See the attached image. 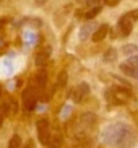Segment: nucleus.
<instances>
[{
	"mask_svg": "<svg viewBox=\"0 0 138 148\" xmlns=\"http://www.w3.org/2000/svg\"><path fill=\"white\" fill-rule=\"evenodd\" d=\"M122 52H124V56L133 57L138 54V46L137 44H125V46L122 47Z\"/></svg>",
	"mask_w": 138,
	"mask_h": 148,
	"instance_id": "13",
	"label": "nucleus"
},
{
	"mask_svg": "<svg viewBox=\"0 0 138 148\" xmlns=\"http://www.w3.org/2000/svg\"><path fill=\"white\" fill-rule=\"evenodd\" d=\"M51 54H52V49L49 47V46H44V47H41L36 52V56H34V62H36V65H44L46 62H47V59L51 57Z\"/></svg>",
	"mask_w": 138,
	"mask_h": 148,
	"instance_id": "8",
	"label": "nucleus"
},
{
	"mask_svg": "<svg viewBox=\"0 0 138 148\" xmlns=\"http://www.w3.org/2000/svg\"><path fill=\"white\" fill-rule=\"evenodd\" d=\"M88 95H89V85L86 82H81L70 91V99H72V103H77L78 104V103H83V99Z\"/></svg>",
	"mask_w": 138,
	"mask_h": 148,
	"instance_id": "4",
	"label": "nucleus"
},
{
	"mask_svg": "<svg viewBox=\"0 0 138 148\" xmlns=\"http://www.w3.org/2000/svg\"><path fill=\"white\" fill-rule=\"evenodd\" d=\"M0 2H3V0H0Z\"/></svg>",
	"mask_w": 138,
	"mask_h": 148,
	"instance_id": "25",
	"label": "nucleus"
},
{
	"mask_svg": "<svg viewBox=\"0 0 138 148\" xmlns=\"http://www.w3.org/2000/svg\"><path fill=\"white\" fill-rule=\"evenodd\" d=\"M119 3H120V0H104V5H107V7H115Z\"/></svg>",
	"mask_w": 138,
	"mask_h": 148,
	"instance_id": "20",
	"label": "nucleus"
},
{
	"mask_svg": "<svg viewBox=\"0 0 138 148\" xmlns=\"http://www.w3.org/2000/svg\"><path fill=\"white\" fill-rule=\"evenodd\" d=\"M109 31H111L109 25H107V23H102V25H99V28L94 31V34L91 36V38H93V41H94V42H101V41H104L106 38H107Z\"/></svg>",
	"mask_w": 138,
	"mask_h": 148,
	"instance_id": "9",
	"label": "nucleus"
},
{
	"mask_svg": "<svg viewBox=\"0 0 138 148\" xmlns=\"http://www.w3.org/2000/svg\"><path fill=\"white\" fill-rule=\"evenodd\" d=\"M62 142H64V137H62L60 132H55L54 135H51V147L52 148H60L62 147Z\"/></svg>",
	"mask_w": 138,
	"mask_h": 148,
	"instance_id": "14",
	"label": "nucleus"
},
{
	"mask_svg": "<svg viewBox=\"0 0 138 148\" xmlns=\"http://www.w3.org/2000/svg\"><path fill=\"white\" fill-rule=\"evenodd\" d=\"M133 23L135 20L130 16V13H125L119 18V23H117V28L120 31L122 36H130V33L133 31Z\"/></svg>",
	"mask_w": 138,
	"mask_h": 148,
	"instance_id": "6",
	"label": "nucleus"
},
{
	"mask_svg": "<svg viewBox=\"0 0 138 148\" xmlns=\"http://www.w3.org/2000/svg\"><path fill=\"white\" fill-rule=\"evenodd\" d=\"M3 119H5V114H3V111H2V106H0V127L3 124Z\"/></svg>",
	"mask_w": 138,
	"mask_h": 148,
	"instance_id": "23",
	"label": "nucleus"
},
{
	"mask_svg": "<svg viewBox=\"0 0 138 148\" xmlns=\"http://www.w3.org/2000/svg\"><path fill=\"white\" fill-rule=\"evenodd\" d=\"M99 28V25L94 21H88L85 23L81 28H80V33H78V36H80V39L81 41H86L88 38H91V36L94 34V31Z\"/></svg>",
	"mask_w": 138,
	"mask_h": 148,
	"instance_id": "7",
	"label": "nucleus"
},
{
	"mask_svg": "<svg viewBox=\"0 0 138 148\" xmlns=\"http://www.w3.org/2000/svg\"><path fill=\"white\" fill-rule=\"evenodd\" d=\"M120 72L125 77H130V78H135V80H138V67H132V65H128V64H120Z\"/></svg>",
	"mask_w": 138,
	"mask_h": 148,
	"instance_id": "10",
	"label": "nucleus"
},
{
	"mask_svg": "<svg viewBox=\"0 0 138 148\" xmlns=\"http://www.w3.org/2000/svg\"><path fill=\"white\" fill-rule=\"evenodd\" d=\"M67 80H68V75H67V72H65V70H62L60 73L57 75V86L64 88L65 85H67Z\"/></svg>",
	"mask_w": 138,
	"mask_h": 148,
	"instance_id": "15",
	"label": "nucleus"
},
{
	"mask_svg": "<svg viewBox=\"0 0 138 148\" xmlns=\"http://www.w3.org/2000/svg\"><path fill=\"white\" fill-rule=\"evenodd\" d=\"M0 96H2V85H0Z\"/></svg>",
	"mask_w": 138,
	"mask_h": 148,
	"instance_id": "24",
	"label": "nucleus"
},
{
	"mask_svg": "<svg viewBox=\"0 0 138 148\" xmlns=\"http://www.w3.org/2000/svg\"><path fill=\"white\" fill-rule=\"evenodd\" d=\"M8 148H21V137H20L18 134H15L12 138H10Z\"/></svg>",
	"mask_w": 138,
	"mask_h": 148,
	"instance_id": "16",
	"label": "nucleus"
},
{
	"mask_svg": "<svg viewBox=\"0 0 138 148\" xmlns=\"http://www.w3.org/2000/svg\"><path fill=\"white\" fill-rule=\"evenodd\" d=\"M70 111H72V108H70V106H67V108L64 109V114H62V117L67 119V117H68V114H70Z\"/></svg>",
	"mask_w": 138,
	"mask_h": 148,
	"instance_id": "22",
	"label": "nucleus"
},
{
	"mask_svg": "<svg viewBox=\"0 0 138 148\" xmlns=\"http://www.w3.org/2000/svg\"><path fill=\"white\" fill-rule=\"evenodd\" d=\"M125 64H128V65H132V67H138V54L133 57H128L125 60Z\"/></svg>",
	"mask_w": 138,
	"mask_h": 148,
	"instance_id": "19",
	"label": "nucleus"
},
{
	"mask_svg": "<svg viewBox=\"0 0 138 148\" xmlns=\"http://www.w3.org/2000/svg\"><path fill=\"white\" fill-rule=\"evenodd\" d=\"M36 80H38L39 86H44L46 82H47V72H46V70H39L38 75H36Z\"/></svg>",
	"mask_w": 138,
	"mask_h": 148,
	"instance_id": "17",
	"label": "nucleus"
},
{
	"mask_svg": "<svg viewBox=\"0 0 138 148\" xmlns=\"http://www.w3.org/2000/svg\"><path fill=\"white\" fill-rule=\"evenodd\" d=\"M23 148H36L34 140H33V138H29V140H28V142L25 143V147H23Z\"/></svg>",
	"mask_w": 138,
	"mask_h": 148,
	"instance_id": "21",
	"label": "nucleus"
},
{
	"mask_svg": "<svg viewBox=\"0 0 138 148\" xmlns=\"http://www.w3.org/2000/svg\"><path fill=\"white\" fill-rule=\"evenodd\" d=\"M101 12H102V7H101V5H94V7H91L88 12H85V20H93V18L98 16Z\"/></svg>",
	"mask_w": 138,
	"mask_h": 148,
	"instance_id": "12",
	"label": "nucleus"
},
{
	"mask_svg": "<svg viewBox=\"0 0 138 148\" xmlns=\"http://www.w3.org/2000/svg\"><path fill=\"white\" fill-rule=\"evenodd\" d=\"M106 96L114 104H125L130 98V90H125V88H111L106 93Z\"/></svg>",
	"mask_w": 138,
	"mask_h": 148,
	"instance_id": "3",
	"label": "nucleus"
},
{
	"mask_svg": "<svg viewBox=\"0 0 138 148\" xmlns=\"http://www.w3.org/2000/svg\"><path fill=\"white\" fill-rule=\"evenodd\" d=\"M80 2H83V0H80Z\"/></svg>",
	"mask_w": 138,
	"mask_h": 148,
	"instance_id": "26",
	"label": "nucleus"
},
{
	"mask_svg": "<svg viewBox=\"0 0 138 148\" xmlns=\"http://www.w3.org/2000/svg\"><path fill=\"white\" fill-rule=\"evenodd\" d=\"M36 129H38V140L44 147H47L51 143V124H49V121L46 117L38 119Z\"/></svg>",
	"mask_w": 138,
	"mask_h": 148,
	"instance_id": "2",
	"label": "nucleus"
},
{
	"mask_svg": "<svg viewBox=\"0 0 138 148\" xmlns=\"http://www.w3.org/2000/svg\"><path fill=\"white\" fill-rule=\"evenodd\" d=\"M137 140L133 127L125 122H114L102 132V142L115 148H132Z\"/></svg>",
	"mask_w": 138,
	"mask_h": 148,
	"instance_id": "1",
	"label": "nucleus"
},
{
	"mask_svg": "<svg viewBox=\"0 0 138 148\" xmlns=\"http://www.w3.org/2000/svg\"><path fill=\"white\" fill-rule=\"evenodd\" d=\"M117 57H119V52H117V49L114 47H109L106 52H104L102 56V60L106 62V64H111V62H115L117 60Z\"/></svg>",
	"mask_w": 138,
	"mask_h": 148,
	"instance_id": "11",
	"label": "nucleus"
},
{
	"mask_svg": "<svg viewBox=\"0 0 138 148\" xmlns=\"http://www.w3.org/2000/svg\"><path fill=\"white\" fill-rule=\"evenodd\" d=\"M21 98H23V104H25V108L28 109V111H33V109L36 108V104H38V95H36L33 86L25 88Z\"/></svg>",
	"mask_w": 138,
	"mask_h": 148,
	"instance_id": "5",
	"label": "nucleus"
},
{
	"mask_svg": "<svg viewBox=\"0 0 138 148\" xmlns=\"http://www.w3.org/2000/svg\"><path fill=\"white\" fill-rule=\"evenodd\" d=\"M8 103H10V112H12V114H16V111H18L16 99H15V98H12V96H8Z\"/></svg>",
	"mask_w": 138,
	"mask_h": 148,
	"instance_id": "18",
	"label": "nucleus"
}]
</instances>
